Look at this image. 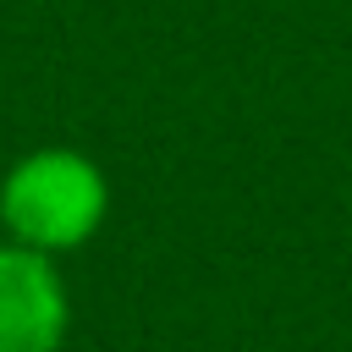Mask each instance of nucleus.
<instances>
[{
	"mask_svg": "<svg viewBox=\"0 0 352 352\" xmlns=\"http://www.w3.org/2000/svg\"><path fill=\"white\" fill-rule=\"evenodd\" d=\"M72 336V292L50 253L0 236V352H60Z\"/></svg>",
	"mask_w": 352,
	"mask_h": 352,
	"instance_id": "f03ea898",
	"label": "nucleus"
},
{
	"mask_svg": "<svg viewBox=\"0 0 352 352\" xmlns=\"http://www.w3.org/2000/svg\"><path fill=\"white\" fill-rule=\"evenodd\" d=\"M104 214H110V182L99 160H88L82 148L50 143L22 154L0 176V231L33 253L60 258L88 248Z\"/></svg>",
	"mask_w": 352,
	"mask_h": 352,
	"instance_id": "f257e3e1",
	"label": "nucleus"
}]
</instances>
